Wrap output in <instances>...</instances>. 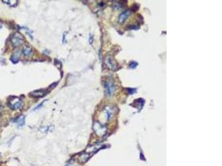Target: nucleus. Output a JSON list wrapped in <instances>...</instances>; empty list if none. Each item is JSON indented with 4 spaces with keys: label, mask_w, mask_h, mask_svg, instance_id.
<instances>
[{
    "label": "nucleus",
    "mask_w": 222,
    "mask_h": 166,
    "mask_svg": "<svg viewBox=\"0 0 222 166\" xmlns=\"http://www.w3.org/2000/svg\"><path fill=\"white\" fill-rule=\"evenodd\" d=\"M106 63L111 69H114L116 68V63L111 57H107L106 58Z\"/></svg>",
    "instance_id": "nucleus-8"
},
{
    "label": "nucleus",
    "mask_w": 222,
    "mask_h": 166,
    "mask_svg": "<svg viewBox=\"0 0 222 166\" xmlns=\"http://www.w3.org/2000/svg\"><path fill=\"white\" fill-rule=\"evenodd\" d=\"M46 93L44 90H36L30 93V96L34 97H41L44 96L46 94Z\"/></svg>",
    "instance_id": "nucleus-7"
},
{
    "label": "nucleus",
    "mask_w": 222,
    "mask_h": 166,
    "mask_svg": "<svg viewBox=\"0 0 222 166\" xmlns=\"http://www.w3.org/2000/svg\"><path fill=\"white\" fill-rule=\"evenodd\" d=\"M106 115H107V118L108 120H110L111 118H112L113 115V109H112L111 107H108V109H106Z\"/></svg>",
    "instance_id": "nucleus-13"
},
{
    "label": "nucleus",
    "mask_w": 222,
    "mask_h": 166,
    "mask_svg": "<svg viewBox=\"0 0 222 166\" xmlns=\"http://www.w3.org/2000/svg\"><path fill=\"white\" fill-rule=\"evenodd\" d=\"M25 116L24 115H21L16 119L15 123H16L19 126H22L25 123Z\"/></svg>",
    "instance_id": "nucleus-10"
},
{
    "label": "nucleus",
    "mask_w": 222,
    "mask_h": 166,
    "mask_svg": "<svg viewBox=\"0 0 222 166\" xmlns=\"http://www.w3.org/2000/svg\"><path fill=\"white\" fill-rule=\"evenodd\" d=\"M24 41V39L22 35L18 33H16L14 35H13L11 39L12 43L15 47H18L21 45L23 43Z\"/></svg>",
    "instance_id": "nucleus-3"
},
{
    "label": "nucleus",
    "mask_w": 222,
    "mask_h": 166,
    "mask_svg": "<svg viewBox=\"0 0 222 166\" xmlns=\"http://www.w3.org/2000/svg\"><path fill=\"white\" fill-rule=\"evenodd\" d=\"M2 28V25L0 23V29Z\"/></svg>",
    "instance_id": "nucleus-15"
},
{
    "label": "nucleus",
    "mask_w": 222,
    "mask_h": 166,
    "mask_svg": "<svg viewBox=\"0 0 222 166\" xmlns=\"http://www.w3.org/2000/svg\"><path fill=\"white\" fill-rule=\"evenodd\" d=\"M138 65V64H137L136 62L135 61H133L132 63H130V65H129V67L131 68L132 69H135L137 67V66Z\"/></svg>",
    "instance_id": "nucleus-14"
},
{
    "label": "nucleus",
    "mask_w": 222,
    "mask_h": 166,
    "mask_svg": "<svg viewBox=\"0 0 222 166\" xmlns=\"http://www.w3.org/2000/svg\"><path fill=\"white\" fill-rule=\"evenodd\" d=\"M23 52L24 53V54L27 56V57H30L32 53V49H31V48L30 47V46H28V45H25L24 47V49H23Z\"/></svg>",
    "instance_id": "nucleus-11"
},
{
    "label": "nucleus",
    "mask_w": 222,
    "mask_h": 166,
    "mask_svg": "<svg viewBox=\"0 0 222 166\" xmlns=\"http://www.w3.org/2000/svg\"><path fill=\"white\" fill-rule=\"evenodd\" d=\"M104 87L105 93L108 97H111L113 95L116 90V85L112 78H107L104 82Z\"/></svg>",
    "instance_id": "nucleus-1"
},
{
    "label": "nucleus",
    "mask_w": 222,
    "mask_h": 166,
    "mask_svg": "<svg viewBox=\"0 0 222 166\" xmlns=\"http://www.w3.org/2000/svg\"><path fill=\"white\" fill-rule=\"evenodd\" d=\"M19 57H20V53L18 52L15 53L12 55V56L11 57V61H12L13 63L16 64V63H17L19 61L18 60Z\"/></svg>",
    "instance_id": "nucleus-12"
},
{
    "label": "nucleus",
    "mask_w": 222,
    "mask_h": 166,
    "mask_svg": "<svg viewBox=\"0 0 222 166\" xmlns=\"http://www.w3.org/2000/svg\"><path fill=\"white\" fill-rule=\"evenodd\" d=\"M91 157V155L86 152H84V153H81V155H79V156H78V162L79 163H81V164H83V163H85L87 161H88V159L90 158Z\"/></svg>",
    "instance_id": "nucleus-6"
},
{
    "label": "nucleus",
    "mask_w": 222,
    "mask_h": 166,
    "mask_svg": "<svg viewBox=\"0 0 222 166\" xmlns=\"http://www.w3.org/2000/svg\"><path fill=\"white\" fill-rule=\"evenodd\" d=\"M131 13V11L130 10H127L123 12V13H122L120 15L119 20H118V22L120 24L123 23L126 21V20L128 18Z\"/></svg>",
    "instance_id": "nucleus-5"
},
{
    "label": "nucleus",
    "mask_w": 222,
    "mask_h": 166,
    "mask_svg": "<svg viewBox=\"0 0 222 166\" xmlns=\"http://www.w3.org/2000/svg\"><path fill=\"white\" fill-rule=\"evenodd\" d=\"M94 128L96 133L99 136H103L106 132L104 127H103V126L101 125L99 123H96L94 125Z\"/></svg>",
    "instance_id": "nucleus-4"
},
{
    "label": "nucleus",
    "mask_w": 222,
    "mask_h": 166,
    "mask_svg": "<svg viewBox=\"0 0 222 166\" xmlns=\"http://www.w3.org/2000/svg\"><path fill=\"white\" fill-rule=\"evenodd\" d=\"M101 147V145H93V146H91L87 148L85 152L88 153V154H89L91 152L94 153L95 152H96L97 150H98Z\"/></svg>",
    "instance_id": "nucleus-9"
},
{
    "label": "nucleus",
    "mask_w": 222,
    "mask_h": 166,
    "mask_svg": "<svg viewBox=\"0 0 222 166\" xmlns=\"http://www.w3.org/2000/svg\"><path fill=\"white\" fill-rule=\"evenodd\" d=\"M9 105L13 110H20L22 107V101L17 97H11L9 100Z\"/></svg>",
    "instance_id": "nucleus-2"
}]
</instances>
